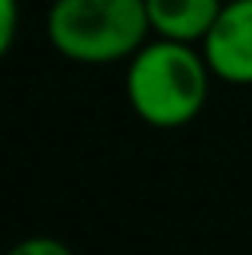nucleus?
<instances>
[{
  "mask_svg": "<svg viewBox=\"0 0 252 255\" xmlns=\"http://www.w3.org/2000/svg\"><path fill=\"white\" fill-rule=\"evenodd\" d=\"M210 65L201 45L149 39L126 65V100L145 126L178 129L204 110L210 94Z\"/></svg>",
  "mask_w": 252,
  "mask_h": 255,
  "instance_id": "nucleus-1",
  "label": "nucleus"
},
{
  "mask_svg": "<svg viewBox=\"0 0 252 255\" xmlns=\"http://www.w3.org/2000/svg\"><path fill=\"white\" fill-rule=\"evenodd\" d=\"M45 36L78 65L129 62L152 36L145 0H52Z\"/></svg>",
  "mask_w": 252,
  "mask_h": 255,
  "instance_id": "nucleus-2",
  "label": "nucleus"
},
{
  "mask_svg": "<svg viewBox=\"0 0 252 255\" xmlns=\"http://www.w3.org/2000/svg\"><path fill=\"white\" fill-rule=\"evenodd\" d=\"M201 52L217 81L236 87L252 84V0H223Z\"/></svg>",
  "mask_w": 252,
  "mask_h": 255,
  "instance_id": "nucleus-3",
  "label": "nucleus"
},
{
  "mask_svg": "<svg viewBox=\"0 0 252 255\" xmlns=\"http://www.w3.org/2000/svg\"><path fill=\"white\" fill-rule=\"evenodd\" d=\"M223 0H145L152 36L201 45L220 16Z\"/></svg>",
  "mask_w": 252,
  "mask_h": 255,
  "instance_id": "nucleus-4",
  "label": "nucleus"
},
{
  "mask_svg": "<svg viewBox=\"0 0 252 255\" xmlns=\"http://www.w3.org/2000/svg\"><path fill=\"white\" fill-rule=\"evenodd\" d=\"M6 255H75V252L55 236H29V239H19Z\"/></svg>",
  "mask_w": 252,
  "mask_h": 255,
  "instance_id": "nucleus-5",
  "label": "nucleus"
},
{
  "mask_svg": "<svg viewBox=\"0 0 252 255\" xmlns=\"http://www.w3.org/2000/svg\"><path fill=\"white\" fill-rule=\"evenodd\" d=\"M19 29V0H0V58L13 49Z\"/></svg>",
  "mask_w": 252,
  "mask_h": 255,
  "instance_id": "nucleus-6",
  "label": "nucleus"
}]
</instances>
